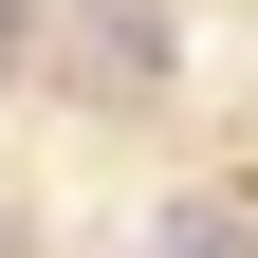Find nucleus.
I'll list each match as a JSON object with an SVG mask.
<instances>
[{"instance_id":"obj_3","label":"nucleus","mask_w":258,"mask_h":258,"mask_svg":"<svg viewBox=\"0 0 258 258\" xmlns=\"http://www.w3.org/2000/svg\"><path fill=\"white\" fill-rule=\"evenodd\" d=\"M37 37H55V0H0V92L37 74Z\"/></svg>"},{"instance_id":"obj_1","label":"nucleus","mask_w":258,"mask_h":258,"mask_svg":"<svg viewBox=\"0 0 258 258\" xmlns=\"http://www.w3.org/2000/svg\"><path fill=\"white\" fill-rule=\"evenodd\" d=\"M37 55L74 74V111H166V74H184V19H166V0H74Z\"/></svg>"},{"instance_id":"obj_2","label":"nucleus","mask_w":258,"mask_h":258,"mask_svg":"<svg viewBox=\"0 0 258 258\" xmlns=\"http://www.w3.org/2000/svg\"><path fill=\"white\" fill-rule=\"evenodd\" d=\"M148 240H166V258H258V203H240V184H203V203H166Z\"/></svg>"},{"instance_id":"obj_4","label":"nucleus","mask_w":258,"mask_h":258,"mask_svg":"<svg viewBox=\"0 0 258 258\" xmlns=\"http://www.w3.org/2000/svg\"><path fill=\"white\" fill-rule=\"evenodd\" d=\"M0 258H19V203H0Z\"/></svg>"}]
</instances>
